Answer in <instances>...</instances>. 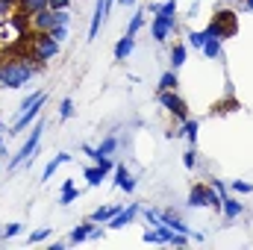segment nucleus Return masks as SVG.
<instances>
[{
	"label": "nucleus",
	"instance_id": "nucleus-2",
	"mask_svg": "<svg viewBox=\"0 0 253 250\" xmlns=\"http://www.w3.org/2000/svg\"><path fill=\"white\" fill-rule=\"evenodd\" d=\"M59 50H62V44L50 36V33H33V44H30V53H33V59L42 65V71L47 68L50 59H56L59 56Z\"/></svg>",
	"mask_w": 253,
	"mask_h": 250
},
{
	"label": "nucleus",
	"instance_id": "nucleus-20",
	"mask_svg": "<svg viewBox=\"0 0 253 250\" xmlns=\"http://www.w3.org/2000/svg\"><path fill=\"white\" fill-rule=\"evenodd\" d=\"M77 197H80V188L74 186V180H65V183H62V194H59V200H56V203H59V206H71Z\"/></svg>",
	"mask_w": 253,
	"mask_h": 250
},
{
	"label": "nucleus",
	"instance_id": "nucleus-14",
	"mask_svg": "<svg viewBox=\"0 0 253 250\" xmlns=\"http://www.w3.org/2000/svg\"><path fill=\"white\" fill-rule=\"evenodd\" d=\"M94 227H97V224H94L91 218H88V221H83L80 227H74V230H71V245H83V242H88Z\"/></svg>",
	"mask_w": 253,
	"mask_h": 250
},
{
	"label": "nucleus",
	"instance_id": "nucleus-25",
	"mask_svg": "<svg viewBox=\"0 0 253 250\" xmlns=\"http://www.w3.org/2000/svg\"><path fill=\"white\" fill-rule=\"evenodd\" d=\"M186 39H189V47H194V50H203V44H206L209 33H206V30H191Z\"/></svg>",
	"mask_w": 253,
	"mask_h": 250
},
{
	"label": "nucleus",
	"instance_id": "nucleus-29",
	"mask_svg": "<svg viewBox=\"0 0 253 250\" xmlns=\"http://www.w3.org/2000/svg\"><path fill=\"white\" fill-rule=\"evenodd\" d=\"M21 227H24V224H6V227L0 230V239H15V236L21 233Z\"/></svg>",
	"mask_w": 253,
	"mask_h": 250
},
{
	"label": "nucleus",
	"instance_id": "nucleus-21",
	"mask_svg": "<svg viewBox=\"0 0 253 250\" xmlns=\"http://www.w3.org/2000/svg\"><path fill=\"white\" fill-rule=\"evenodd\" d=\"M83 177H85V183H88L91 188H97L103 180H106V171H103L100 165H91V168H85V171H83Z\"/></svg>",
	"mask_w": 253,
	"mask_h": 250
},
{
	"label": "nucleus",
	"instance_id": "nucleus-3",
	"mask_svg": "<svg viewBox=\"0 0 253 250\" xmlns=\"http://www.w3.org/2000/svg\"><path fill=\"white\" fill-rule=\"evenodd\" d=\"M236 30H239V24H236V12H230V9H221L218 6V12H215V18H212V24L206 27V33L209 36H215V39H230V36H236Z\"/></svg>",
	"mask_w": 253,
	"mask_h": 250
},
{
	"label": "nucleus",
	"instance_id": "nucleus-12",
	"mask_svg": "<svg viewBox=\"0 0 253 250\" xmlns=\"http://www.w3.org/2000/svg\"><path fill=\"white\" fill-rule=\"evenodd\" d=\"M115 188H121V191H126V194L135 191V177L126 171L124 165H115Z\"/></svg>",
	"mask_w": 253,
	"mask_h": 250
},
{
	"label": "nucleus",
	"instance_id": "nucleus-23",
	"mask_svg": "<svg viewBox=\"0 0 253 250\" xmlns=\"http://www.w3.org/2000/svg\"><path fill=\"white\" fill-rule=\"evenodd\" d=\"M115 150H118V135H112V132H109V135L97 144V156H112Z\"/></svg>",
	"mask_w": 253,
	"mask_h": 250
},
{
	"label": "nucleus",
	"instance_id": "nucleus-30",
	"mask_svg": "<svg viewBox=\"0 0 253 250\" xmlns=\"http://www.w3.org/2000/svg\"><path fill=\"white\" fill-rule=\"evenodd\" d=\"M230 188H233L236 194H251V191H253V183H248V180H236Z\"/></svg>",
	"mask_w": 253,
	"mask_h": 250
},
{
	"label": "nucleus",
	"instance_id": "nucleus-7",
	"mask_svg": "<svg viewBox=\"0 0 253 250\" xmlns=\"http://www.w3.org/2000/svg\"><path fill=\"white\" fill-rule=\"evenodd\" d=\"M44 100H47V97H44ZM44 100H39V103H33L30 109H24V112H21V115L15 118V124L9 126V138H12V135H18L21 129H27V126H33V121L39 118V112H42V106H44Z\"/></svg>",
	"mask_w": 253,
	"mask_h": 250
},
{
	"label": "nucleus",
	"instance_id": "nucleus-6",
	"mask_svg": "<svg viewBox=\"0 0 253 250\" xmlns=\"http://www.w3.org/2000/svg\"><path fill=\"white\" fill-rule=\"evenodd\" d=\"M156 100H159V103H162V106H165L177 121H180V124H183V121H189V106H186V100H183L177 91H159V97H156Z\"/></svg>",
	"mask_w": 253,
	"mask_h": 250
},
{
	"label": "nucleus",
	"instance_id": "nucleus-19",
	"mask_svg": "<svg viewBox=\"0 0 253 250\" xmlns=\"http://www.w3.org/2000/svg\"><path fill=\"white\" fill-rule=\"evenodd\" d=\"M159 91H177L180 88V77H177V71L171 68V71H165L162 77H159V85H156Z\"/></svg>",
	"mask_w": 253,
	"mask_h": 250
},
{
	"label": "nucleus",
	"instance_id": "nucleus-10",
	"mask_svg": "<svg viewBox=\"0 0 253 250\" xmlns=\"http://www.w3.org/2000/svg\"><path fill=\"white\" fill-rule=\"evenodd\" d=\"M9 24L15 27V33H18V36L33 33V15H30V12H24V9H12V12H9Z\"/></svg>",
	"mask_w": 253,
	"mask_h": 250
},
{
	"label": "nucleus",
	"instance_id": "nucleus-17",
	"mask_svg": "<svg viewBox=\"0 0 253 250\" xmlns=\"http://www.w3.org/2000/svg\"><path fill=\"white\" fill-rule=\"evenodd\" d=\"M200 53H203L206 59H221V56H224V42H221V39H215V36H209Z\"/></svg>",
	"mask_w": 253,
	"mask_h": 250
},
{
	"label": "nucleus",
	"instance_id": "nucleus-34",
	"mask_svg": "<svg viewBox=\"0 0 253 250\" xmlns=\"http://www.w3.org/2000/svg\"><path fill=\"white\" fill-rule=\"evenodd\" d=\"M50 36H53V39L62 44L65 39H68V27H62V24H59V27H53V30H50Z\"/></svg>",
	"mask_w": 253,
	"mask_h": 250
},
{
	"label": "nucleus",
	"instance_id": "nucleus-15",
	"mask_svg": "<svg viewBox=\"0 0 253 250\" xmlns=\"http://www.w3.org/2000/svg\"><path fill=\"white\" fill-rule=\"evenodd\" d=\"M118 212H121V206H118V203H109V206L94 209V212H91V221H94V224H109Z\"/></svg>",
	"mask_w": 253,
	"mask_h": 250
},
{
	"label": "nucleus",
	"instance_id": "nucleus-38",
	"mask_svg": "<svg viewBox=\"0 0 253 250\" xmlns=\"http://www.w3.org/2000/svg\"><path fill=\"white\" fill-rule=\"evenodd\" d=\"M212 188H215V191H218V194H221V197H227V194H224V191H227V186H224V183H221V180H212Z\"/></svg>",
	"mask_w": 253,
	"mask_h": 250
},
{
	"label": "nucleus",
	"instance_id": "nucleus-16",
	"mask_svg": "<svg viewBox=\"0 0 253 250\" xmlns=\"http://www.w3.org/2000/svg\"><path fill=\"white\" fill-rule=\"evenodd\" d=\"M132 50H135V36H126V33H124V36L118 39V44H115V59H118V62H124Z\"/></svg>",
	"mask_w": 253,
	"mask_h": 250
},
{
	"label": "nucleus",
	"instance_id": "nucleus-13",
	"mask_svg": "<svg viewBox=\"0 0 253 250\" xmlns=\"http://www.w3.org/2000/svg\"><path fill=\"white\" fill-rule=\"evenodd\" d=\"M221 212H224V218H227V221H236V218L245 212V203H242V200H236V197H224V200H221Z\"/></svg>",
	"mask_w": 253,
	"mask_h": 250
},
{
	"label": "nucleus",
	"instance_id": "nucleus-39",
	"mask_svg": "<svg viewBox=\"0 0 253 250\" xmlns=\"http://www.w3.org/2000/svg\"><path fill=\"white\" fill-rule=\"evenodd\" d=\"M0 156H6V147H3V132H0Z\"/></svg>",
	"mask_w": 253,
	"mask_h": 250
},
{
	"label": "nucleus",
	"instance_id": "nucleus-9",
	"mask_svg": "<svg viewBox=\"0 0 253 250\" xmlns=\"http://www.w3.org/2000/svg\"><path fill=\"white\" fill-rule=\"evenodd\" d=\"M112 3H115V0H97L94 15H91V27H88V42H91V39H97V30H100V24L106 21V15H109Z\"/></svg>",
	"mask_w": 253,
	"mask_h": 250
},
{
	"label": "nucleus",
	"instance_id": "nucleus-24",
	"mask_svg": "<svg viewBox=\"0 0 253 250\" xmlns=\"http://www.w3.org/2000/svg\"><path fill=\"white\" fill-rule=\"evenodd\" d=\"M18 9L36 15V12H42V9H50V0H18Z\"/></svg>",
	"mask_w": 253,
	"mask_h": 250
},
{
	"label": "nucleus",
	"instance_id": "nucleus-42",
	"mask_svg": "<svg viewBox=\"0 0 253 250\" xmlns=\"http://www.w3.org/2000/svg\"><path fill=\"white\" fill-rule=\"evenodd\" d=\"M0 88H3V59H0Z\"/></svg>",
	"mask_w": 253,
	"mask_h": 250
},
{
	"label": "nucleus",
	"instance_id": "nucleus-41",
	"mask_svg": "<svg viewBox=\"0 0 253 250\" xmlns=\"http://www.w3.org/2000/svg\"><path fill=\"white\" fill-rule=\"evenodd\" d=\"M245 9H248V12H253V0H245Z\"/></svg>",
	"mask_w": 253,
	"mask_h": 250
},
{
	"label": "nucleus",
	"instance_id": "nucleus-32",
	"mask_svg": "<svg viewBox=\"0 0 253 250\" xmlns=\"http://www.w3.org/2000/svg\"><path fill=\"white\" fill-rule=\"evenodd\" d=\"M168 245H174V248H186V245H189V236H186V233H171Z\"/></svg>",
	"mask_w": 253,
	"mask_h": 250
},
{
	"label": "nucleus",
	"instance_id": "nucleus-40",
	"mask_svg": "<svg viewBox=\"0 0 253 250\" xmlns=\"http://www.w3.org/2000/svg\"><path fill=\"white\" fill-rule=\"evenodd\" d=\"M121 6H135V0H118Z\"/></svg>",
	"mask_w": 253,
	"mask_h": 250
},
{
	"label": "nucleus",
	"instance_id": "nucleus-11",
	"mask_svg": "<svg viewBox=\"0 0 253 250\" xmlns=\"http://www.w3.org/2000/svg\"><path fill=\"white\" fill-rule=\"evenodd\" d=\"M138 212H141V206H138V203H129L126 209H121V212L106 224V227H109V230H124V227H129V224L135 221V215H138Z\"/></svg>",
	"mask_w": 253,
	"mask_h": 250
},
{
	"label": "nucleus",
	"instance_id": "nucleus-4",
	"mask_svg": "<svg viewBox=\"0 0 253 250\" xmlns=\"http://www.w3.org/2000/svg\"><path fill=\"white\" fill-rule=\"evenodd\" d=\"M42 132H44V124L42 121H36L33 126V135L21 144V150L9 159V171H15V168H21L24 162H30V159H36V150H39V141H42Z\"/></svg>",
	"mask_w": 253,
	"mask_h": 250
},
{
	"label": "nucleus",
	"instance_id": "nucleus-43",
	"mask_svg": "<svg viewBox=\"0 0 253 250\" xmlns=\"http://www.w3.org/2000/svg\"><path fill=\"white\" fill-rule=\"evenodd\" d=\"M0 132H3V118H0Z\"/></svg>",
	"mask_w": 253,
	"mask_h": 250
},
{
	"label": "nucleus",
	"instance_id": "nucleus-22",
	"mask_svg": "<svg viewBox=\"0 0 253 250\" xmlns=\"http://www.w3.org/2000/svg\"><path fill=\"white\" fill-rule=\"evenodd\" d=\"M186 53H189V50H186V44H180V42L171 47V68H174V71H180V68L186 65Z\"/></svg>",
	"mask_w": 253,
	"mask_h": 250
},
{
	"label": "nucleus",
	"instance_id": "nucleus-28",
	"mask_svg": "<svg viewBox=\"0 0 253 250\" xmlns=\"http://www.w3.org/2000/svg\"><path fill=\"white\" fill-rule=\"evenodd\" d=\"M59 118H62V121L74 118V100H71V97H65L62 103H59Z\"/></svg>",
	"mask_w": 253,
	"mask_h": 250
},
{
	"label": "nucleus",
	"instance_id": "nucleus-33",
	"mask_svg": "<svg viewBox=\"0 0 253 250\" xmlns=\"http://www.w3.org/2000/svg\"><path fill=\"white\" fill-rule=\"evenodd\" d=\"M183 165H186L189 171H194V165H197V156H194V147H189V150L183 153Z\"/></svg>",
	"mask_w": 253,
	"mask_h": 250
},
{
	"label": "nucleus",
	"instance_id": "nucleus-26",
	"mask_svg": "<svg viewBox=\"0 0 253 250\" xmlns=\"http://www.w3.org/2000/svg\"><path fill=\"white\" fill-rule=\"evenodd\" d=\"M141 27H144V9H138V12H132V15H129V24H126V36H135Z\"/></svg>",
	"mask_w": 253,
	"mask_h": 250
},
{
	"label": "nucleus",
	"instance_id": "nucleus-35",
	"mask_svg": "<svg viewBox=\"0 0 253 250\" xmlns=\"http://www.w3.org/2000/svg\"><path fill=\"white\" fill-rule=\"evenodd\" d=\"M141 239H144L147 245H162V239H159V233H156V230H147V233H144Z\"/></svg>",
	"mask_w": 253,
	"mask_h": 250
},
{
	"label": "nucleus",
	"instance_id": "nucleus-18",
	"mask_svg": "<svg viewBox=\"0 0 253 250\" xmlns=\"http://www.w3.org/2000/svg\"><path fill=\"white\" fill-rule=\"evenodd\" d=\"M65 162H71V153H56V156L47 162V168L42 171V183H47V180L56 174V168H59V165H65Z\"/></svg>",
	"mask_w": 253,
	"mask_h": 250
},
{
	"label": "nucleus",
	"instance_id": "nucleus-27",
	"mask_svg": "<svg viewBox=\"0 0 253 250\" xmlns=\"http://www.w3.org/2000/svg\"><path fill=\"white\" fill-rule=\"evenodd\" d=\"M141 215H144V221H147L150 227H159V224H162V212H159V209H150V206H147V209H141Z\"/></svg>",
	"mask_w": 253,
	"mask_h": 250
},
{
	"label": "nucleus",
	"instance_id": "nucleus-37",
	"mask_svg": "<svg viewBox=\"0 0 253 250\" xmlns=\"http://www.w3.org/2000/svg\"><path fill=\"white\" fill-rule=\"evenodd\" d=\"M71 0H50V9H68Z\"/></svg>",
	"mask_w": 253,
	"mask_h": 250
},
{
	"label": "nucleus",
	"instance_id": "nucleus-36",
	"mask_svg": "<svg viewBox=\"0 0 253 250\" xmlns=\"http://www.w3.org/2000/svg\"><path fill=\"white\" fill-rule=\"evenodd\" d=\"M18 6V0H0V15H9Z\"/></svg>",
	"mask_w": 253,
	"mask_h": 250
},
{
	"label": "nucleus",
	"instance_id": "nucleus-8",
	"mask_svg": "<svg viewBox=\"0 0 253 250\" xmlns=\"http://www.w3.org/2000/svg\"><path fill=\"white\" fill-rule=\"evenodd\" d=\"M53 27H59L56 9H42V12L33 15V33H50Z\"/></svg>",
	"mask_w": 253,
	"mask_h": 250
},
{
	"label": "nucleus",
	"instance_id": "nucleus-5",
	"mask_svg": "<svg viewBox=\"0 0 253 250\" xmlns=\"http://www.w3.org/2000/svg\"><path fill=\"white\" fill-rule=\"evenodd\" d=\"M174 33H177V15H156V18L150 21V36H153L159 44H165L168 36H174Z\"/></svg>",
	"mask_w": 253,
	"mask_h": 250
},
{
	"label": "nucleus",
	"instance_id": "nucleus-1",
	"mask_svg": "<svg viewBox=\"0 0 253 250\" xmlns=\"http://www.w3.org/2000/svg\"><path fill=\"white\" fill-rule=\"evenodd\" d=\"M33 62H36L33 53L3 59V88H24V85L42 71V65H33Z\"/></svg>",
	"mask_w": 253,
	"mask_h": 250
},
{
	"label": "nucleus",
	"instance_id": "nucleus-31",
	"mask_svg": "<svg viewBox=\"0 0 253 250\" xmlns=\"http://www.w3.org/2000/svg\"><path fill=\"white\" fill-rule=\"evenodd\" d=\"M47 236H50V227H42V230H36V233L27 239V242H30V245H39V242H44Z\"/></svg>",
	"mask_w": 253,
	"mask_h": 250
}]
</instances>
